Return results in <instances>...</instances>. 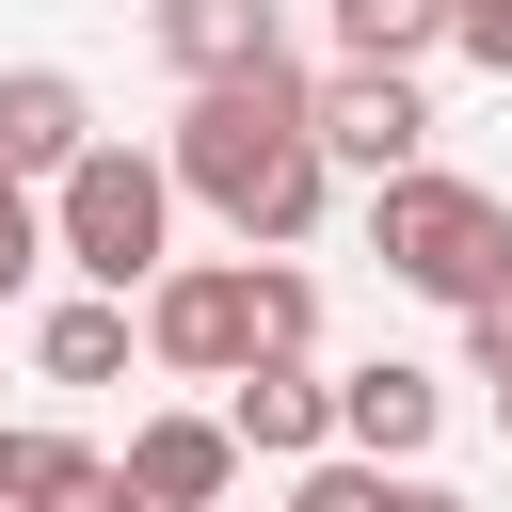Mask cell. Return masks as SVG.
<instances>
[{
	"mask_svg": "<svg viewBox=\"0 0 512 512\" xmlns=\"http://www.w3.org/2000/svg\"><path fill=\"white\" fill-rule=\"evenodd\" d=\"M496 432H512V384H496Z\"/></svg>",
	"mask_w": 512,
	"mask_h": 512,
	"instance_id": "cell-19",
	"label": "cell"
},
{
	"mask_svg": "<svg viewBox=\"0 0 512 512\" xmlns=\"http://www.w3.org/2000/svg\"><path fill=\"white\" fill-rule=\"evenodd\" d=\"M416 48H448V0H336V64H400L416 80Z\"/></svg>",
	"mask_w": 512,
	"mask_h": 512,
	"instance_id": "cell-14",
	"label": "cell"
},
{
	"mask_svg": "<svg viewBox=\"0 0 512 512\" xmlns=\"http://www.w3.org/2000/svg\"><path fill=\"white\" fill-rule=\"evenodd\" d=\"M0 512H112V464L80 432H0Z\"/></svg>",
	"mask_w": 512,
	"mask_h": 512,
	"instance_id": "cell-11",
	"label": "cell"
},
{
	"mask_svg": "<svg viewBox=\"0 0 512 512\" xmlns=\"http://www.w3.org/2000/svg\"><path fill=\"white\" fill-rule=\"evenodd\" d=\"M240 352H320V272L304 256H240Z\"/></svg>",
	"mask_w": 512,
	"mask_h": 512,
	"instance_id": "cell-13",
	"label": "cell"
},
{
	"mask_svg": "<svg viewBox=\"0 0 512 512\" xmlns=\"http://www.w3.org/2000/svg\"><path fill=\"white\" fill-rule=\"evenodd\" d=\"M224 448H240V464H320V448H336V384H320L304 352H240V368H224Z\"/></svg>",
	"mask_w": 512,
	"mask_h": 512,
	"instance_id": "cell-6",
	"label": "cell"
},
{
	"mask_svg": "<svg viewBox=\"0 0 512 512\" xmlns=\"http://www.w3.org/2000/svg\"><path fill=\"white\" fill-rule=\"evenodd\" d=\"M144 48H160L176 80H256V64H288L272 0H144Z\"/></svg>",
	"mask_w": 512,
	"mask_h": 512,
	"instance_id": "cell-10",
	"label": "cell"
},
{
	"mask_svg": "<svg viewBox=\"0 0 512 512\" xmlns=\"http://www.w3.org/2000/svg\"><path fill=\"white\" fill-rule=\"evenodd\" d=\"M368 256L416 288V304H496L512 288V192L416 160V176H368Z\"/></svg>",
	"mask_w": 512,
	"mask_h": 512,
	"instance_id": "cell-2",
	"label": "cell"
},
{
	"mask_svg": "<svg viewBox=\"0 0 512 512\" xmlns=\"http://www.w3.org/2000/svg\"><path fill=\"white\" fill-rule=\"evenodd\" d=\"M80 144H96V96H80L64 64H0V176H16V192H48Z\"/></svg>",
	"mask_w": 512,
	"mask_h": 512,
	"instance_id": "cell-9",
	"label": "cell"
},
{
	"mask_svg": "<svg viewBox=\"0 0 512 512\" xmlns=\"http://www.w3.org/2000/svg\"><path fill=\"white\" fill-rule=\"evenodd\" d=\"M448 48H464V64H496V80H512V0H448Z\"/></svg>",
	"mask_w": 512,
	"mask_h": 512,
	"instance_id": "cell-16",
	"label": "cell"
},
{
	"mask_svg": "<svg viewBox=\"0 0 512 512\" xmlns=\"http://www.w3.org/2000/svg\"><path fill=\"white\" fill-rule=\"evenodd\" d=\"M304 144H320V176H416L432 160V96L400 64H336V80H304Z\"/></svg>",
	"mask_w": 512,
	"mask_h": 512,
	"instance_id": "cell-4",
	"label": "cell"
},
{
	"mask_svg": "<svg viewBox=\"0 0 512 512\" xmlns=\"http://www.w3.org/2000/svg\"><path fill=\"white\" fill-rule=\"evenodd\" d=\"M128 352H144V336H128V304H112V288H80V304H48V320H32V368H48V384H128Z\"/></svg>",
	"mask_w": 512,
	"mask_h": 512,
	"instance_id": "cell-12",
	"label": "cell"
},
{
	"mask_svg": "<svg viewBox=\"0 0 512 512\" xmlns=\"http://www.w3.org/2000/svg\"><path fill=\"white\" fill-rule=\"evenodd\" d=\"M448 432V384L416 368V352H368V368H336V448L352 464H416Z\"/></svg>",
	"mask_w": 512,
	"mask_h": 512,
	"instance_id": "cell-7",
	"label": "cell"
},
{
	"mask_svg": "<svg viewBox=\"0 0 512 512\" xmlns=\"http://www.w3.org/2000/svg\"><path fill=\"white\" fill-rule=\"evenodd\" d=\"M160 176L240 240V256H304V224H320V144H304V64H256V80H192V112H176V144H160Z\"/></svg>",
	"mask_w": 512,
	"mask_h": 512,
	"instance_id": "cell-1",
	"label": "cell"
},
{
	"mask_svg": "<svg viewBox=\"0 0 512 512\" xmlns=\"http://www.w3.org/2000/svg\"><path fill=\"white\" fill-rule=\"evenodd\" d=\"M464 368H480V384H512V288H496V304H464Z\"/></svg>",
	"mask_w": 512,
	"mask_h": 512,
	"instance_id": "cell-17",
	"label": "cell"
},
{
	"mask_svg": "<svg viewBox=\"0 0 512 512\" xmlns=\"http://www.w3.org/2000/svg\"><path fill=\"white\" fill-rule=\"evenodd\" d=\"M144 512H224V480H240V448H224V416H128V464H112Z\"/></svg>",
	"mask_w": 512,
	"mask_h": 512,
	"instance_id": "cell-8",
	"label": "cell"
},
{
	"mask_svg": "<svg viewBox=\"0 0 512 512\" xmlns=\"http://www.w3.org/2000/svg\"><path fill=\"white\" fill-rule=\"evenodd\" d=\"M48 256L128 304V288L176 256V176H160V144H112V128H96V144L48 176Z\"/></svg>",
	"mask_w": 512,
	"mask_h": 512,
	"instance_id": "cell-3",
	"label": "cell"
},
{
	"mask_svg": "<svg viewBox=\"0 0 512 512\" xmlns=\"http://www.w3.org/2000/svg\"><path fill=\"white\" fill-rule=\"evenodd\" d=\"M32 272H48V192H16V176H0V304H16Z\"/></svg>",
	"mask_w": 512,
	"mask_h": 512,
	"instance_id": "cell-15",
	"label": "cell"
},
{
	"mask_svg": "<svg viewBox=\"0 0 512 512\" xmlns=\"http://www.w3.org/2000/svg\"><path fill=\"white\" fill-rule=\"evenodd\" d=\"M128 336H144V368L224 384V368H240V256H160V272L128 288Z\"/></svg>",
	"mask_w": 512,
	"mask_h": 512,
	"instance_id": "cell-5",
	"label": "cell"
},
{
	"mask_svg": "<svg viewBox=\"0 0 512 512\" xmlns=\"http://www.w3.org/2000/svg\"><path fill=\"white\" fill-rule=\"evenodd\" d=\"M384 512H464L448 480H416V464H384Z\"/></svg>",
	"mask_w": 512,
	"mask_h": 512,
	"instance_id": "cell-18",
	"label": "cell"
}]
</instances>
